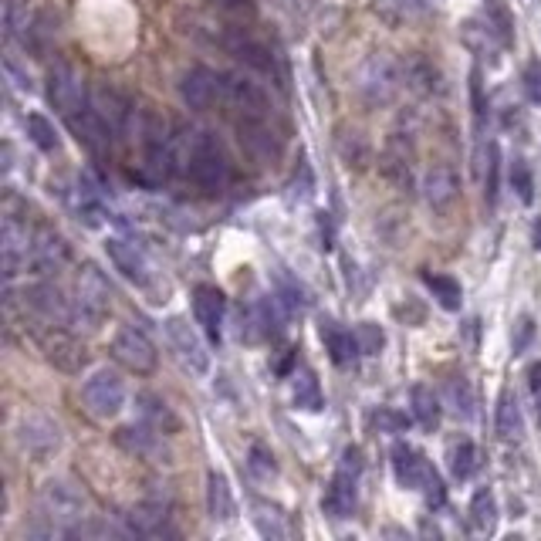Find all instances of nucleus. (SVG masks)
I'll list each match as a JSON object with an SVG mask.
<instances>
[{"label":"nucleus","mask_w":541,"mask_h":541,"mask_svg":"<svg viewBox=\"0 0 541 541\" xmlns=\"http://www.w3.org/2000/svg\"><path fill=\"white\" fill-rule=\"evenodd\" d=\"M224 291L214 285H197L193 288V315H197V325L203 328L210 342H220V332H224Z\"/></svg>","instance_id":"18"},{"label":"nucleus","mask_w":541,"mask_h":541,"mask_svg":"<svg viewBox=\"0 0 541 541\" xmlns=\"http://www.w3.org/2000/svg\"><path fill=\"white\" fill-rule=\"evenodd\" d=\"M136 406H139V416H143V423H149V427H153L156 433H176V430H180V420H176V413L159 396L143 393V396L136 399Z\"/></svg>","instance_id":"27"},{"label":"nucleus","mask_w":541,"mask_h":541,"mask_svg":"<svg viewBox=\"0 0 541 541\" xmlns=\"http://www.w3.org/2000/svg\"><path fill=\"white\" fill-rule=\"evenodd\" d=\"M126 528L129 535L136 538H163V535H176L170 528V514H166L163 504H139L126 514Z\"/></svg>","instance_id":"22"},{"label":"nucleus","mask_w":541,"mask_h":541,"mask_svg":"<svg viewBox=\"0 0 541 541\" xmlns=\"http://www.w3.org/2000/svg\"><path fill=\"white\" fill-rule=\"evenodd\" d=\"M224 82H227V75H217L214 68L197 65L183 75L180 99L190 105V109L207 112V109H214L217 102H224Z\"/></svg>","instance_id":"13"},{"label":"nucleus","mask_w":541,"mask_h":541,"mask_svg":"<svg viewBox=\"0 0 541 541\" xmlns=\"http://www.w3.org/2000/svg\"><path fill=\"white\" fill-rule=\"evenodd\" d=\"M413 416L420 420L423 430H437L440 427V399L433 396L430 386H413Z\"/></svg>","instance_id":"34"},{"label":"nucleus","mask_w":541,"mask_h":541,"mask_svg":"<svg viewBox=\"0 0 541 541\" xmlns=\"http://www.w3.org/2000/svg\"><path fill=\"white\" fill-rule=\"evenodd\" d=\"M481 467V454L470 440H460L454 450H450V470H454L457 481H467L474 470Z\"/></svg>","instance_id":"39"},{"label":"nucleus","mask_w":541,"mask_h":541,"mask_svg":"<svg viewBox=\"0 0 541 541\" xmlns=\"http://www.w3.org/2000/svg\"><path fill=\"white\" fill-rule=\"evenodd\" d=\"M501 193V149L498 143H487L484 149V200L487 207H498Z\"/></svg>","instance_id":"38"},{"label":"nucleus","mask_w":541,"mask_h":541,"mask_svg":"<svg viewBox=\"0 0 541 541\" xmlns=\"http://www.w3.org/2000/svg\"><path fill=\"white\" fill-rule=\"evenodd\" d=\"M34 339H38L44 359H48L51 366L61 369V372H82L88 366L85 345L78 342L72 332H65V325L38 328V332H34Z\"/></svg>","instance_id":"6"},{"label":"nucleus","mask_w":541,"mask_h":541,"mask_svg":"<svg viewBox=\"0 0 541 541\" xmlns=\"http://www.w3.org/2000/svg\"><path fill=\"white\" fill-rule=\"evenodd\" d=\"M4 72H7V82H11L14 88H21V92H34L31 75H28V72H21V65H17V58H14V55H7Z\"/></svg>","instance_id":"44"},{"label":"nucleus","mask_w":541,"mask_h":541,"mask_svg":"<svg viewBox=\"0 0 541 541\" xmlns=\"http://www.w3.org/2000/svg\"><path fill=\"white\" fill-rule=\"evenodd\" d=\"M207 511L214 521H230L237 514V501H234V491H230V481L217 470H210L207 477Z\"/></svg>","instance_id":"26"},{"label":"nucleus","mask_w":541,"mask_h":541,"mask_svg":"<svg viewBox=\"0 0 541 541\" xmlns=\"http://www.w3.org/2000/svg\"><path fill=\"white\" fill-rule=\"evenodd\" d=\"M535 234H538V247H541V220H538V224H535Z\"/></svg>","instance_id":"51"},{"label":"nucleus","mask_w":541,"mask_h":541,"mask_svg":"<svg viewBox=\"0 0 541 541\" xmlns=\"http://www.w3.org/2000/svg\"><path fill=\"white\" fill-rule=\"evenodd\" d=\"M470 525L481 535H491L494 525H498V501H494V491H477L474 501H470Z\"/></svg>","instance_id":"31"},{"label":"nucleus","mask_w":541,"mask_h":541,"mask_svg":"<svg viewBox=\"0 0 541 541\" xmlns=\"http://www.w3.org/2000/svg\"><path fill=\"white\" fill-rule=\"evenodd\" d=\"M362 450L359 447H345L339 457V467H335V477L325 491L322 508L328 518H349L352 508H356V491H359V477H362Z\"/></svg>","instance_id":"4"},{"label":"nucleus","mask_w":541,"mask_h":541,"mask_svg":"<svg viewBox=\"0 0 541 541\" xmlns=\"http://www.w3.org/2000/svg\"><path fill=\"white\" fill-rule=\"evenodd\" d=\"M528 389H531V403H535V416L541 423V362L528 366Z\"/></svg>","instance_id":"45"},{"label":"nucleus","mask_w":541,"mask_h":541,"mask_svg":"<svg viewBox=\"0 0 541 541\" xmlns=\"http://www.w3.org/2000/svg\"><path fill=\"white\" fill-rule=\"evenodd\" d=\"M65 261H68V244H65V237L55 234V230H48V227H41L38 234H34L28 268H34L38 274H51V271H58Z\"/></svg>","instance_id":"20"},{"label":"nucleus","mask_w":541,"mask_h":541,"mask_svg":"<svg viewBox=\"0 0 541 541\" xmlns=\"http://www.w3.org/2000/svg\"><path fill=\"white\" fill-rule=\"evenodd\" d=\"M274 285H278V298H281V305H285L291 315H301L308 305H312V298H308L305 285H298V281L291 278V274L278 271V274H274Z\"/></svg>","instance_id":"36"},{"label":"nucleus","mask_w":541,"mask_h":541,"mask_svg":"<svg viewBox=\"0 0 541 541\" xmlns=\"http://www.w3.org/2000/svg\"><path fill=\"white\" fill-rule=\"evenodd\" d=\"M28 136H31L34 146L44 149V153H55V149L61 146L55 126H51V122L44 119V115H28Z\"/></svg>","instance_id":"40"},{"label":"nucleus","mask_w":541,"mask_h":541,"mask_svg":"<svg viewBox=\"0 0 541 541\" xmlns=\"http://www.w3.org/2000/svg\"><path fill=\"white\" fill-rule=\"evenodd\" d=\"M85 78L78 75V68H72L68 61H58V65H51L48 72V99L51 105L65 115H75L78 109H85Z\"/></svg>","instance_id":"12"},{"label":"nucleus","mask_w":541,"mask_h":541,"mask_svg":"<svg viewBox=\"0 0 541 541\" xmlns=\"http://www.w3.org/2000/svg\"><path fill=\"white\" fill-rule=\"evenodd\" d=\"M68 126H72L75 139L92 156H105V153H109L115 132L109 129V122H105L95 109H88V105H85V109H78L75 115H68Z\"/></svg>","instance_id":"17"},{"label":"nucleus","mask_w":541,"mask_h":541,"mask_svg":"<svg viewBox=\"0 0 541 541\" xmlns=\"http://www.w3.org/2000/svg\"><path fill=\"white\" fill-rule=\"evenodd\" d=\"M24 305H28L31 312L38 315L41 322H48V325H75V322H82L75 301L61 295V288L51 285V281H41V285L24 288Z\"/></svg>","instance_id":"9"},{"label":"nucleus","mask_w":541,"mask_h":541,"mask_svg":"<svg viewBox=\"0 0 541 541\" xmlns=\"http://www.w3.org/2000/svg\"><path fill=\"white\" fill-rule=\"evenodd\" d=\"M376 423H383V427H389V430H399V427H403V420H399V416H393L389 410L376 413Z\"/></svg>","instance_id":"48"},{"label":"nucleus","mask_w":541,"mask_h":541,"mask_svg":"<svg viewBox=\"0 0 541 541\" xmlns=\"http://www.w3.org/2000/svg\"><path fill=\"white\" fill-rule=\"evenodd\" d=\"M531 339V318H521V335H518V342H514V349H525V342Z\"/></svg>","instance_id":"49"},{"label":"nucleus","mask_w":541,"mask_h":541,"mask_svg":"<svg viewBox=\"0 0 541 541\" xmlns=\"http://www.w3.org/2000/svg\"><path fill=\"white\" fill-rule=\"evenodd\" d=\"M85 508H88L85 491L75 481H68V477H55V481L41 487V511L61 535H68V528L88 518Z\"/></svg>","instance_id":"3"},{"label":"nucleus","mask_w":541,"mask_h":541,"mask_svg":"<svg viewBox=\"0 0 541 541\" xmlns=\"http://www.w3.org/2000/svg\"><path fill=\"white\" fill-rule=\"evenodd\" d=\"M335 149H339V156H342L349 166H356V170H362V166H366L369 159H372V146H369L366 132L349 129V126H339V136H335Z\"/></svg>","instance_id":"28"},{"label":"nucleus","mask_w":541,"mask_h":541,"mask_svg":"<svg viewBox=\"0 0 541 541\" xmlns=\"http://www.w3.org/2000/svg\"><path fill=\"white\" fill-rule=\"evenodd\" d=\"M251 467H254L261 477L274 474V457L268 454V450L261 447V443H254V447H251Z\"/></svg>","instance_id":"46"},{"label":"nucleus","mask_w":541,"mask_h":541,"mask_svg":"<svg viewBox=\"0 0 541 541\" xmlns=\"http://www.w3.org/2000/svg\"><path fill=\"white\" fill-rule=\"evenodd\" d=\"M403 85H406V65L396 55H389V51H372L356 68V92L372 109H383V105L396 102Z\"/></svg>","instance_id":"2"},{"label":"nucleus","mask_w":541,"mask_h":541,"mask_svg":"<svg viewBox=\"0 0 541 541\" xmlns=\"http://www.w3.org/2000/svg\"><path fill=\"white\" fill-rule=\"evenodd\" d=\"M105 251H109L112 264L126 274L129 281H136V285H149L153 268H149V257L143 254V247L132 244V241H122V237H112V241L105 244Z\"/></svg>","instance_id":"19"},{"label":"nucleus","mask_w":541,"mask_h":541,"mask_svg":"<svg viewBox=\"0 0 541 541\" xmlns=\"http://www.w3.org/2000/svg\"><path fill=\"white\" fill-rule=\"evenodd\" d=\"M92 109L102 115L105 122H109V129L115 136H122L129 126H132V105L122 92H115L109 85H99L92 92Z\"/></svg>","instance_id":"21"},{"label":"nucleus","mask_w":541,"mask_h":541,"mask_svg":"<svg viewBox=\"0 0 541 541\" xmlns=\"http://www.w3.org/2000/svg\"><path fill=\"white\" fill-rule=\"evenodd\" d=\"M443 399H447V406L454 410V416H460V420H470V416H474V389H470V383L464 376L447 379Z\"/></svg>","instance_id":"37"},{"label":"nucleus","mask_w":541,"mask_h":541,"mask_svg":"<svg viewBox=\"0 0 541 541\" xmlns=\"http://www.w3.org/2000/svg\"><path fill=\"white\" fill-rule=\"evenodd\" d=\"M379 170L389 183H396L399 190H410L413 186V143L403 132H393L389 143L383 149V159H379Z\"/></svg>","instance_id":"16"},{"label":"nucleus","mask_w":541,"mask_h":541,"mask_svg":"<svg viewBox=\"0 0 541 541\" xmlns=\"http://www.w3.org/2000/svg\"><path fill=\"white\" fill-rule=\"evenodd\" d=\"M457 193H460V180L450 166H433L423 176V197H427L433 210H447L457 200Z\"/></svg>","instance_id":"24"},{"label":"nucleus","mask_w":541,"mask_h":541,"mask_svg":"<svg viewBox=\"0 0 541 541\" xmlns=\"http://www.w3.org/2000/svg\"><path fill=\"white\" fill-rule=\"evenodd\" d=\"M318 335H322L325 352H328V359H332L335 366H349V362L359 356L356 332H345L335 318H322V322H318Z\"/></svg>","instance_id":"23"},{"label":"nucleus","mask_w":541,"mask_h":541,"mask_svg":"<svg viewBox=\"0 0 541 541\" xmlns=\"http://www.w3.org/2000/svg\"><path fill=\"white\" fill-rule=\"evenodd\" d=\"M17 447L34 460H48L61 447V427L44 413H24L14 430Z\"/></svg>","instance_id":"8"},{"label":"nucleus","mask_w":541,"mask_h":541,"mask_svg":"<svg viewBox=\"0 0 541 541\" xmlns=\"http://www.w3.org/2000/svg\"><path fill=\"white\" fill-rule=\"evenodd\" d=\"M180 163L203 193H220L230 183V159L214 132H193L183 143Z\"/></svg>","instance_id":"1"},{"label":"nucleus","mask_w":541,"mask_h":541,"mask_svg":"<svg viewBox=\"0 0 541 541\" xmlns=\"http://www.w3.org/2000/svg\"><path fill=\"white\" fill-rule=\"evenodd\" d=\"M82 403H85V410L92 416H99V420H112V416H119V410L126 406V383H122L119 372L99 369L92 379H85Z\"/></svg>","instance_id":"5"},{"label":"nucleus","mask_w":541,"mask_h":541,"mask_svg":"<svg viewBox=\"0 0 541 541\" xmlns=\"http://www.w3.org/2000/svg\"><path fill=\"white\" fill-rule=\"evenodd\" d=\"M427 501H430V508H433V504H443V481H440V474L427 484Z\"/></svg>","instance_id":"47"},{"label":"nucleus","mask_w":541,"mask_h":541,"mask_svg":"<svg viewBox=\"0 0 541 541\" xmlns=\"http://www.w3.org/2000/svg\"><path fill=\"white\" fill-rule=\"evenodd\" d=\"M68 203H72V210L78 214V220H85L88 227H99L102 224V200H99V190H95L92 183L78 180V186L72 190V197H68Z\"/></svg>","instance_id":"29"},{"label":"nucleus","mask_w":541,"mask_h":541,"mask_svg":"<svg viewBox=\"0 0 541 541\" xmlns=\"http://www.w3.org/2000/svg\"><path fill=\"white\" fill-rule=\"evenodd\" d=\"M521 85H525V95L535 105H541V65L538 61H531L525 68V75H521Z\"/></svg>","instance_id":"43"},{"label":"nucleus","mask_w":541,"mask_h":541,"mask_svg":"<svg viewBox=\"0 0 541 541\" xmlns=\"http://www.w3.org/2000/svg\"><path fill=\"white\" fill-rule=\"evenodd\" d=\"M227 48H230V55L241 58L247 68H257V72H271V68H274V58H271L268 44L254 41L251 34H244V31L230 34V38H227Z\"/></svg>","instance_id":"25"},{"label":"nucleus","mask_w":541,"mask_h":541,"mask_svg":"<svg viewBox=\"0 0 541 541\" xmlns=\"http://www.w3.org/2000/svg\"><path fill=\"white\" fill-rule=\"evenodd\" d=\"M112 356L119 366H126L129 372H139V376H146V372L156 369V345L146 339L139 328L132 325H122L119 332H115L112 339Z\"/></svg>","instance_id":"11"},{"label":"nucleus","mask_w":541,"mask_h":541,"mask_svg":"<svg viewBox=\"0 0 541 541\" xmlns=\"http://www.w3.org/2000/svg\"><path fill=\"white\" fill-rule=\"evenodd\" d=\"M220 7H230V11H234V7H247L251 4V0H217Z\"/></svg>","instance_id":"50"},{"label":"nucleus","mask_w":541,"mask_h":541,"mask_svg":"<svg viewBox=\"0 0 541 541\" xmlns=\"http://www.w3.org/2000/svg\"><path fill=\"white\" fill-rule=\"evenodd\" d=\"M423 281H427V288L433 291V298L440 301L447 312H457L460 301H464V291H460V281H454L450 274H430L423 271Z\"/></svg>","instance_id":"35"},{"label":"nucleus","mask_w":541,"mask_h":541,"mask_svg":"<svg viewBox=\"0 0 541 541\" xmlns=\"http://www.w3.org/2000/svg\"><path fill=\"white\" fill-rule=\"evenodd\" d=\"M393 474L399 487H406V491H427V484L437 477V470L427 457L420 454L416 447L410 443H396L393 447Z\"/></svg>","instance_id":"15"},{"label":"nucleus","mask_w":541,"mask_h":541,"mask_svg":"<svg viewBox=\"0 0 541 541\" xmlns=\"http://www.w3.org/2000/svg\"><path fill=\"white\" fill-rule=\"evenodd\" d=\"M295 406L298 410H308V413H318L322 410V389H318V379L312 369H295Z\"/></svg>","instance_id":"32"},{"label":"nucleus","mask_w":541,"mask_h":541,"mask_svg":"<svg viewBox=\"0 0 541 541\" xmlns=\"http://www.w3.org/2000/svg\"><path fill=\"white\" fill-rule=\"evenodd\" d=\"M166 339H170L173 356L183 362V369H190L193 376H207L210 352L203 349L197 328L186 322V318H170V322H166Z\"/></svg>","instance_id":"10"},{"label":"nucleus","mask_w":541,"mask_h":541,"mask_svg":"<svg viewBox=\"0 0 541 541\" xmlns=\"http://www.w3.org/2000/svg\"><path fill=\"white\" fill-rule=\"evenodd\" d=\"M75 305H78V315H82V322H88V325L102 322V318L109 315L112 288H109L105 274L95 268V264H85V268L78 271V278H75Z\"/></svg>","instance_id":"7"},{"label":"nucleus","mask_w":541,"mask_h":541,"mask_svg":"<svg viewBox=\"0 0 541 541\" xmlns=\"http://www.w3.org/2000/svg\"><path fill=\"white\" fill-rule=\"evenodd\" d=\"M224 102L237 112V122H241V119H271L268 95H264L254 82H247V78L227 75V82H224Z\"/></svg>","instance_id":"14"},{"label":"nucleus","mask_w":541,"mask_h":541,"mask_svg":"<svg viewBox=\"0 0 541 541\" xmlns=\"http://www.w3.org/2000/svg\"><path fill=\"white\" fill-rule=\"evenodd\" d=\"M356 342L362 356H379V349L386 345V332L376 322H362L356 325Z\"/></svg>","instance_id":"42"},{"label":"nucleus","mask_w":541,"mask_h":541,"mask_svg":"<svg viewBox=\"0 0 541 541\" xmlns=\"http://www.w3.org/2000/svg\"><path fill=\"white\" fill-rule=\"evenodd\" d=\"M511 190L518 193L521 203L535 200V176H531V166L525 163V159H514L511 163Z\"/></svg>","instance_id":"41"},{"label":"nucleus","mask_w":541,"mask_h":541,"mask_svg":"<svg viewBox=\"0 0 541 541\" xmlns=\"http://www.w3.org/2000/svg\"><path fill=\"white\" fill-rule=\"evenodd\" d=\"M115 440H119V447H126L129 454L149 457L159 443V433L149 427V423H143V427H122L119 433H115Z\"/></svg>","instance_id":"33"},{"label":"nucleus","mask_w":541,"mask_h":541,"mask_svg":"<svg viewBox=\"0 0 541 541\" xmlns=\"http://www.w3.org/2000/svg\"><path fill=\"white\" fill-rule=\"evenodd\" d=\"M498 437L501 440H518L521 437V406H518V396L511 389H504L498 396Z\"/></svg>","instance_id":"30"}]
</instances>
